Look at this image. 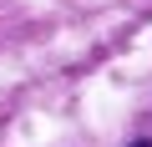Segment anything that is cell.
I'll use <instances>...</instances> for the list:
<instances>
[{
    "mask_svg": "<svg viewBox=\"0 0 152 147\" xmlns=\"http://www.w3.org/2000/svg\"><path fill=\"white\" fill-rule=\"evenodd\" d=\"M127 147H152V142H147V137H137V142H127Z\"/></svg>",
    "mask_w": 152,
    "mask_h": 147,
    "instance_id": "1",
    "label": "cell"
}]
</instances>
